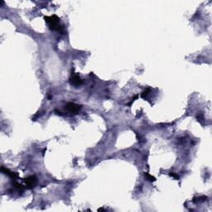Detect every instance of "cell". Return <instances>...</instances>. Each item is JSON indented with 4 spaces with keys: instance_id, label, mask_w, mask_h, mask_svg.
<instances>
[{
    "instance_id": "cell-1",
    "label": "cell",
    "mask_w": 212,
    "mask_h": 212,
    "mask_svg": "<svg viewBox=\"0 0 212 212\" xmlns=\"http://www.w3.org/2000/svg\"><path fill=\"white\" fill-rule=\"evenodd\" d=\"M44 19H45L46 23L48 24V27L51 30L58 31V32L62 31L63 27L60 24V18L56 15H51L50 17L45 16Z\"/></svg>"
},
{
    "instance_id": "cell-2",
    "label": "cell",
    "mask_w": 212,
    "mask_h": 212,
    "mask_svg": "<svg viewBox=\"0 0 212 212\" xmlns=\"http://www.w3.org/2000/svg\"><path fill=\"white\" fill-rule=\"evenodd\" d=\"M69 82L71 85H74L75 87H78L80 85H81L83 83V80H81V78L80 77V75L78 74H75V73H72L71 76L69 79Z\"/></svg>"
},
{
    "instance_id": "cell-3",
    "label": "cell",
    "mask_w": 212,
    "mask_h": 212,
    "mask_svg": "<svg viewBox=\"0 0 212 212\" xmlns=\"http://www.w3.org/2000/svg\"><path fill=\"white\" fill-rule=\"evenodd\" d=\"M65 108H66V110L69 111L70 113H71V114H77L79 110H80L81 106L79 105H76V104H75V103L70 102V103L66 104Z\"/></svg>"
},
{
    "instance_id": "cell-4",
    "label": "cell",
    "mask_w": 212,
    "mask_h": 212,
    "mask_svg": "<svg viewBox=\"0 0 212 212\" xmlns=\"http://www.w3.org/2000/svg\"><path fill=\"white\" fill-rule=\"evenodd\" d=\"M25 182H26V186L28 189H32L33 188L36 183H37V177L35 176H30L27 178H25Z\"/></svg>"
},
{
    "instance_id": "cell-5",
    "label": "cell",
    "mask_w": 212,
    "mask_h": 212,
    "mask_svg": "<svg viewBox=\"0 0 212 212\" xmlns=\"http://www.w3.org/2000/svg\"><path fill=\"white\" fill-rule=\"evenodd\" d=\"M1 171H2L4 174H6V175L9 176L11 177L12 179L17 180V179L18 178V175L16 172H13V171H9V169H7V168L4 167V166H2V168H1Z\"/></svg>"
},
{
    "instance_id": "cell-6",
    "label": "cell",
    "mask_w": 212,
    "mask_h": 212,
    "mask_svg": "<svg viewBox=\"0 0 212 212\" xmlns=\"http://www.w3.org/2000/svg\"><path fill=\"white\" fill-rule=\"evenodd\" d=\"M14 186L17 188V189L19 191H23V185L19 184L18 182H17V181H14Z\"/></svg>"
},
{
    "instance_id": "cell-7",
    "label": "cell",
    "mask_w": 212,
    "mask_h": 212,
    "mask_svg": "<svg viewBox=\"0 0 212 212\" xmlns=\"http://www.w3.org/2000/svg\"><path fill=\"white\" fill-rule=\"evenodd\" d=\"M150 90H151V89H149V88H148V89H147V90H144V91H143V92L142 93V94H141V97H142V98H143V99H145V98H146V96H147L148 94H149Z\"/></svg>"
},
{
    "instance_id": "cell-8",
    "label": "cell",
    "mask_w": 212,
    "mask_h": 212,
    "mask_svg": "<svg viewBox=\"0 0 212 212\" xmlns=\"http://www.w3.org/2000/svg\"><path fill=\"white\" fill-rule=\"evenodd\" d=\"M145 176H146L147 179H148V181H156V178H155L154 176H152V175H150V174H148V173H145Z\"/></svg>"
},
{
    "instance_id": "cell-9",
    "label": "cell",
    "mask_w": 212,
    "mask_h": 212,
    "mask_svg": "<svg viewBox=\"0 0 212 212\" xmlns=\"http://www.w3.org/2000/svg\"><path fill=\"white\" fill-rule=\"evenodd\" d=\"M169 176H170L171 177H173L175 180H179V178H180V176L177 175L176 173H175V172H170Z\"/></svg>"
}]
</instances>
